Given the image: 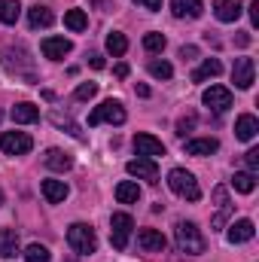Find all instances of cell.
<instances>
[{
    "mask_svg": "<svg viewBox=\"0 0 259 262\" xmlns=\"http://www.w3.org/2000/svg\"><path fill=\"white\" fill-rule=\"evenodd\" d=\"M174 241H177V250H180V253H189V256L204 253V247H207L201 229H198L195 223H189V220H180V223L174 226Z\"/></svg>",
    "mask_w": 259,
    "mask_h": 262,
    "instance_id": "cell-1",
    "label": "cell"
},
{
    "mask_svg": "<svg viewBox=\"0 0 259 262\" xmlns=\"http://www.w3.org/2000/svg\"><path fill=\"white\" fill-rule=\"evenodd\" d=\"M67 244L73 247V253H79V256H92V253L98 250V235H95L92 226H85V223H73V226L67 229Z\"/></svg>",
    "mask_w": 259,
    "mask_h": 262,
    "instance_id": "cell-2",
    "label": "cell"
},
{
    "mask_svg": "<svg viewBox=\"0 0 259 262\" xmlns=\"http://www.w3.org/2000/svg\"><path fill=\"white\" fill-rule=\"evenodd\" d=\"M168 186H171L174 195L186 198V201H198L201 198V186H198V180H195L186 168H174L168 174Z\"/></svg>",
    "mask_w": 259,
    "mask_h": 262,
    "instance_id": "cell-3",
    "label": "cell"
},
{
    "mask_svg": "<svg viewBox=\"0 0 259 262\" xmlns=\"http://www.w3.org/2000/svg\"><path fill=\"white\" fill-rule=\"evenodd\" d=\"M128 119V113H125V107L119 104V101H104L101 107H95L92 113H89V125L95 128V125H101V122H110V125H122Z\"/></svg>",
    "mask_w": 259,
    "mask_h": 262,
    "instance_id": "cell-4",
    "label": "cell"
},
{
    "mask_svg": "<svg viewBox=\"0 0 259 262\" xmlns=\"http://www.w3.org/2000/svg\"><path fill=\"white\" fill-rule=\"evenodd\" d=\"M0 149H3L6 156H28V152L34 149V140H31V134H25V131H3V134H0Z\"/></svg>",
    "mask_w": 259,
    "mask_h": 262,
    "instance_id": "cell-5",
    "label": "cell"
},
{
    "mask_svg": "<svg viewBox=\"0 0 259 262\" xmlns=\"http://www.w3.org/2000/svg\"><path fill=\"white\" fill-rule=\"evenodd\" d=\"M213 201H217V213L210 216V232H223L229 216H232V198H229V189L226 186H217L213 189Z\"/></svg>",
    "mask_w": 259,
    "mask_h": 262,
    "instance_id": "cell-6",
    "label": "cell"
},
{
    "mask_svg": "<svg viewBox=\"0 0 259 262\" xmlns=\"http://www.w3.org/2000/svg\"><path fill=\"white\" fill-rule=\"evenodd\" d=\"M131 229H134V220H131L128 213H113L110 216V241H113L116 250H125L128 247Z\"/></svg>",
    "mask_w": 259,
    "mask_h": 262,
    "instance_id": "cell-7",
    "label": "cell"
},
{
    "mask_svg": "<svg viewBox=\"0 0 259 262\" xmlns=\"http://www.w3.org/2000/svg\"><path fill=\"white\" fill-rule=\"evenodd\" d=\"M201 104H204L207 110H213V113H226V110L232 107V92H229L226 85H210V89H204Z\"/></svg>",
    "mask_w": 259,
    "mask_h": 262,
    "instance_id": "cell-8",
    "label": "cell"
},
{
    "mask_svg": "<svg viewBox=\"0 0 259 262\" xmlns=\"http://www.w3.org/2000/svg\"><path fill=\"white\" fill-rule=\"evenodd\" d=\"M232 82H235L238 89H250V85L256 82V64H253V58H235Z\"/></svg>",
    "mask_w": 259,
    "mask_h": 262,
    "instance_id": "cell-9",
    "label": "cell"
},
{
    "mask_svg": "<svg viewBox=\"0 0 259 262\" xmlns=\"http://www.w3.org/2000/svg\"><path fill=\"white\" fill-rule=\"evenodd\" d=\"M134 152L143 159H156V156H165V143L153 134H134Z\"/></svg>",
    "mask_w": 259,
    "mask_h": 262,
    "instance_id": "cell-10",
    "label": "cell"
},
{
    "mask_svg": "<svg viewBox=\"0 0 259 262\" xmlns=\"http://www.w3.org/2000/svg\"><path fill=\"white\" fill-rule=\"evenodd\" d=\"M125 171H128L131 177H140V180H156V177H159V165H156V159H143V156L131 159L128 165H125Z\"/></svg>",
    "mask_w": 259,
    "mask_h": 262,
    "instance_id": "cell-11",
    "label": "cell"
},
{
    "mask_svg": "<svg viewBox=\"0 0 259 262\" xmlns=\"http://www.w3.org/2000/svg\"><path fill=\"white\" fill-rule=\"evenodd\" d=\"M40 49H43V55H46L49 61H61L64 55H70L73 43H70V40H64V37H46V40L40 43Z\"/></svg>",
    "mask_w": 259,
    "mask_h": 262,
    "instance_id": "cell-12",
    "label": "cell"
},
{
    "mask_svg": "<svg viewBox=\"0 0 259 262\" xmlns=\"http://www.w3.org/2000/svg\"><path fill=\"white\" fill-rule=\"evenodd\" d=\"M253 235H256V226H253V220H235V223L229 226V232H226L229 244H247Z\"/></svg>",
    "mask_w": 259,
    "mask_h": 262,
    "instance_id": "cell-13",
    "label": "cell"
},
{
    "mask_svg": "<svg viewBox=\"0 0 259 262\" xmlns=\"http://www.w3.org/2000/svg\"><path fill=\"white\" fill-rule=\"evenodd\" d=\"M137 244H140L146 253H162L168 241H165V235H162L159 229H140V232H137Z\"/></svg>",
    "mask_w": 259,
    "mask_h": 262,
    "instance_id": "cell-14",
    "label": "cell"
},
{
    "mask_svg": "<svg viewBox=\"0 0 259 262\" xmlns=\"http://www.w3.org/2000/svg\"><path fill=\"white\" fill-rule=\"evenodd\" d=\"M213 15L223 25H232V21L241 18V3L238 0H213Z\"/></svg>",
    "mask_w": 259,
    "mask_h": 262,
    "instance_id": "cell-15",
    "label": "cell"
},
{
    "mask_svg": "<svg viewBox=\"0 0 259 262\" xmlns=\"http://www.w3.org/2000/svg\"><path fill=\"white\" fill-rule=\"evenodd\" d=\"M9 116H12L15 125H31V122L40 119V107H34L31 101H21V104H15V107L9 110Z\"/></svg>",
    "mask_w": 259,
    "mask_h": 262,
    "instance_id": "cell-16",
    "label": "cell"
},
{
    "mask_svg": "<svg viewBox=\"0 0 259 262\" xmlns=\"http://www.w3.org/2000/svg\"><path fill=\"white\" fill-rule=\"evenodd\" d=\"M171 12L177 18H198L204 12V3L201 0H171Z\"/></svg>",
    "mask_w": 259,
    "mask_h": 262,
    "instance_id": "cell-17",
    "label": "cell"
},
{
    "mask_svg": "<svg viewBox=\"0 0 259 262\" xmlns=\"http://www.w3.org/2000/svg\"><path fill=\"white\" fill-rule=\"evenodd\" d=\"M52 21H55V12H52L49 6H40V3H37V6L28 9V25H31L34 31H37V28H49Z\"/></svg>",
    "mask_w": 259,
    "mask_h": 262,
    "instance_id": "cell-18",
    "label": "cell"
},
{
    "mask_svg": "<svg viewBox=\"0 0 259 262\" xmlns=\"http://www.w3.org/2000/svg\"><path fill=\"white\" fill-rule=\"evenodd\" d=\"M43 162H46V168H52V171H70V168H73V156L64 152V149H46Z\"/></svg>",
    "mask_w": 259,
    "mask_h": 262,
    "instance_id": "cell-19",
    "label": "cell"
},
{
    "mask_svg": "<svg viewBox=\"0 0 259 262\" xmlns=\"http://www.w3.org/2000/svg\"><path fill=\"white\" fill-rule=\"evenodd\" d=\"M40 189H43V198H46L49 204H61V201L67 198V192H70L64 180H43Z\"/></svg>",
    "mask_w": 259,
    "mask_h": 262,
    "instance_id": "cell-20",
    "label": "cell"
},
{
    "mask_svg": "<svg viewBox=\"0 0 259 262\" xmlns=\"http://www.w3.org/2000/svg\"><path fill=\"white\" fill-rule=\"evenodd\" d=\"M220 149V140L217 137H198L186 143V156H213Z\"/></svg>",
    "mask_w": 259,
    "mask_h": 262,
    "instance_id": "cell-21",
    "label": "cell"
},
{
    "mask_svg": "<svg viewBox=\"0 0 259 262\" xmlns=\"http://www.w3.org/2000/svg\"><path fill=\"white\" fill-rule=\"evenodd\" d=\"M256 131H259V119L256 116H250V113L238 116V122H235V137H238V140H253Z\"/></svg>",
    "mask_w": 259,
    "mask_h": 262,
    "instance_id": "cell-22",
    "label": "cell"
},
{
    "mask_svg": "<svg viewBox=\"0 0 259 262\" xmlns=\"http://www.w3.org/2000/svg\"><path fill=\"white\" fill-rule=\"evenodd\" d=\"M18 253V232L15 229H0V256L12 259Z\"/></svg>",
    "mask_w": 259,
    "mask_h": 262,
    "instance_id": "cell-23",
    "label": "cell"
},
{
    "mask_svg": "<svg viewBox=\"0 0 259 262\" xmlns=\"http://www.w3.org/2000/svg\"><path fill=\"white\" fill-rule=\"evenodd\" d=\"M223 73V64H220V58H204L198 70L192 73V82H204V79H213V76H220Z\"/></svg>",
    "mask_w": 259,
    "mask_h": 262,
    "instance_id": "cell-24",
    "label": "cell"
},
{
    "mask_svg": "<svg viewBox=\"0 0 259 262\" xmlns=\"http://www.w3.org/2000/svg\"><path fill=\"white\" fill-rule=\"evenodd\" d=\"M140 198V186L134 183V180H122L119 186H116V201L119 204H134Z\"/></svg>",
    "mask_w": 259,
    "mask_h": 262,
    "instance_id": "cell-25",
    "label": "cell"
},
{
    "mask_svg": "<svg viewBox=\"0 0 259 262\" xmlns=\"http://www.w3.org/2000/svg\"><path fill=\"white\" fill-rule=\"evenodd\" d=\"M64 28H70L73 34H82V31L89 28L85 12H82V9H67V12H64Z\"/></svg>",
    "mask_w": 259,
    "mask_h": 262,
    "instance_id": "cell-26",
    "label": "cell"
},
{
    "mask_svg": "<svg viewBox=\"0 0 259 262\" xmlns=\"http://www.w3.org/2000/svg\"><path fill=\"white\" fill-rule=\"evenodd\" d=\"M107 52H110L113 58L125 55V52H128V40H125V34H119V31H110V34H107Z\"/></svg>",
    "mask_w": 259,
    "mask_h": 262,
    "instance_id": "cell-27",
    "label": "cell"
},
{
    "mask_svg": "<svg viewBox=\"0 0 259 262\" xmlns=\"http://www.w3.org/2000/svg\"><path fill=\"white\" fill-rule=\"evenodd\" d=\"M232 186H235V192H241V195H250V192L256 189V177H253L250 171H238V174L232 177Z\"/></svg>",
    "mask_w": 259,
    "mask_h": 262,
    "instance_id": "cell-28",
    "label": "cell"
},
{
    "mask_svg": "<svg viewBox=\"0 0 259 262\" xmlns=\"http://www.w3.org/2000/svg\"><path fill=\"white\" fill-rule=\"evenodd\" d=\"M21 15V3L18 0H0V21L3 25H15Z\"/></svg>",
    "mask_w": 259,
    "mask_h": 262,
    "instance_id": "cell-29",
    "label": "cell"
},
{
    "mask_svg": "<svg viewBox=\"0 0 259 262\" xmlns=\"http://www.w3.org/2000/svg\"><path fill=\"white\" fill-rule=\"evenodd\" d=\"M149 76H156V79H171V76H174V67L168 64V61L153 58V61H149Z\"/></svg>",
    "mask_w": 259,
    "mask_h": 262,
    "instance_id": "cell-30",
    "label": "cell"
},
{
    "mask_svg": "<svg viewBox=\"0 0 259 262\" xmlns=\"http://www.w3.org/2000/svg\"><path fill=\"white\" fill-rule=\"evenodd\" d=\"M25 259L28 262H52V253H49L43 244H31V247L25 250Z\"/></svg>",
    "mask_w": 259,
    "mask_h": 262,
    "instance_id": "cell-31",
    "label": "cell"
},
{
    "mask_svg": "<svg viewBox=\"0 0 259 262\" xmlns=\"http://www.w3.org/2000/svg\"><path fill=\"white\" fill-rule=\"evenodd\" d=\"M49 119H52V122H55L58 128H67V131H70V134H73V137H82V131L76 128V122H73L70 116H61L58 110H52V116H49Z\"/></svg>",
    "mask_w": 259,
    "mask_h": 262,
    "instance_id": "cell-32",
    "label": "cell"
},
{
    "mask_svg": "<svg viewBox=\"0 0 259 262\" xmlns=\"http://www.w3.org/2000/svg\"><path fill=\"white\" fill-rule=\"evenodd\" d=\"M143 49H146V52H162V49H165V37L156 34V31L146 34V37H143Z\"/></svg>",
    "mask_w": 259,
    "mask_h": 262,
    "instance_id": "cell-33",
    "label": "cell"
},
{
    "mask_svg": "<svg viewBox=\"0 0 259 262\" xmlns=\"http://www.w3.org/2000/svg\"><path fill=\"white\" fill-rule=\"evenodd\" d=\"M98 95V82H82L76 85V101H92Z\"/></svg>",
    "mask_w": 259,
    "mask_h": 262,
    "instance_id": "cell-34",
    "label": "cell"
},
{
    "mask_svg": "<svg viewBox=\"0 0 259 262\" xmlns=\"http://www.w3.org/2000/svg\"><path fill=\"white\" fill-rule=\"evenodd\" d=\"M244 162H247V168H250V174H256V171H259V149H256V146L244 152Z\"/></svg>",
    "mask_w": 259,
    "mask_h": 262,
    "instance_id": "cell-35",
    "label": "cell"
},
{
    "mask_svg": "<svg viewBox=\"0 0 259 262\" xmlns=\"http://www.w3.org/2000/svg\"><path fill=\"white\" fill-rule=\"evenodd\" d=\"M192 125H195V116H183V119L177 122V134L186 137V131H192Z\"/></svg>",
    "mask_w": 259,
    "mask_h": 262,
    "instance_id": "cell-36",
    "label": "cell"
},
{
    "mask_svg": "<svg viewBox=\"0 0 259 262\" xmlns=\"http://www.w3.org/2000/svg\"><path fill=\"white\" fill-rule=\"evenodd\" d=\"M137 6H143V9H149V12H156V9H162V0H134Z\"/></svg>",
    "mask_w": 259,
    "mask_h": 262,
    "instance_id": "cell-37",
    "label": "cell"
},
{
    "mask_svg": "<svg viewBox=\"0 0 259 262\" xmlns=\"http://www.w3.org/2000/svg\"><path fill=\"white\" fill-rule=\"evenodd\" d=\"M180 58L192 61V58H198V49H195V46H183V49H180Z\"/></svg>",
    "mask_w": 259,
    "mask_h": 262,
    "instance_id": "cell-38",
    "label": "cell"
},
{
    "mask_svg": "<svg viewBox=\"0 0 259 262\" xmlns=\"http://www.w3.org/2000/svg\"><path fill=\"white\" fill-rule=\"evenodd\" d=\"M89 64L95 67V70H101V67H104V55H98V52H92V55H89Z\"/></svg>",
    "mask_w": 259,
    "mask_h": 262,
    "instance_id": "cell-39",
    "label": "cell"
},
{
    "mask_svg": "<svg viewBox=\"0 0 259 262\" xmlns=\"http://www.w3.org/2000/svg\"><path fill=\"white\" fill-rule=\"evenodd\" d=\"M250 18H253V25H259V0L250 3Z\"/></svg>",
    "mask_w": 259,
    "mask_h": 262,
    "instance_id": "cell-40",
    "label": "cell"
},
{
    "mask_svg": "<svg viewBox=\"0 0 259 262\" xmlns=\"http://www.w3.org/2000/svg\"><path fill=\"white\" fill-rule=\"evenodd\" d=\"M235 43H238V46H247V43H250V34H247V31H241V34L235 37Z\"/></svg>",
    "mask_w": 259,
    "mask_h": 262,
    "instance_id": "cell-41",
    "label": "cell"
},
{
    "mask_svg": "<svg viewBox=\"0 0 259 262\" xmlns=\"http://www.w3.org/2000/svg\"><path fill=\"white\" fill-rule=\"evenodd\" d=\"M116 76L125 79V76H128V64H116Z\"/></svg>",
    "mask_w": 259,
    "mask_h": 262,
    "instance_id": "cell-42",
    "label": "cell"
},
{
    "mask_svg": "<svg viewBox=\"0 0 259 262\" xmlns=\"http://www.w3.org/2000/svg\"><path fill=\"white\" fill-rule=\"evenodd\" d=\"M0 204H3V192H0Z\"/></svg>",
    "mask_w": 259,
    "mask_h": 262,
    "instance_id": "cell-43",
    "label": "cell"
}]
</instances>
